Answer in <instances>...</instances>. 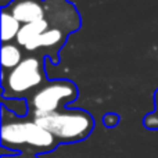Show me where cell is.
Listing matches in <instances>:
<instances>
[{"label": "cell", "instance_id": "6da1fadb", "mask_svg": "<svg viewBox=\"0 0 158 158\" xmlns=\"http://www.w3.org/2000/svg\"><path fill=\"white\" fill-rule=\"evenodd\" d=\"M60 142L42 128L32 117H18L3 104L2 107V147L10 151L47 154L54 151Z\"/></svg>", "mask_w": 158, "mask_h": 158}, {"label": "cell", "instance_id": "7a4b0ae2", "mask_svg": "<svg viewBox=\"0 0 158 158\" xmlns=\"http://www.w3.org/2000/svg\"><path fill=\"white\" fill-rule=\"evenodd\" d=\"M46 82L44 57L38 54H27L17 68L2 75L3 98L29 100Z\"/></svg>", "mask_w": 158, "mask_h": 158}, {"label": "cell", "instance_id": "3957f363", "mask_svg": "<svg viewBox=\"0 0 158 158\" xmlns=\"http://www.w3.org/2000/svg\"><path fill=\"white\" fill-rule=\"evenodd\" d=\"M33 119L49 131L60 144L82 142L89 137L94 129L93 115L82 108H63Z\"/></svg>", "mask_w": 158, "mask_h": 158}, {"label": "cell", "instance_id": "277c9868", "mask_svg": "<svg viewBox=\"0 0 158 158\" xmlns=\"http://www.w3.org/2000/svg\"><path fill=\"white\" fill-rule=\"evenodd\" d=\"M78 87L68 79H56L47 81L29 100L28 103V115L38 118L52 112L65 108V104L72 103L78 98Z\"/></svg>", "mask_w": 158, "mask_h": 158}, {"label": "cell", "instance_id": "5b68a950", "mask_svg": "<svg viewBox=\"0 0 158 158\" xmlns=\"http://www.w3.org/2000/svg\"><path fill=\"white\" fill-rule=\"evenodd\" d=\"M44 19L49 28H57L67 33H74L81 28V14L74 3L68 0H43Z\"/></svg>", "mask_w": 158, "mask_h": 158}, {"label": "cell", "instance_id": "8992f818", "mask_svg": "<svg viewBox=\"0 0 158 158\" xmlns=\"http://www.w3.org/2000/svg\"><path fill=\"white\" fill-rule=\"evenodd\" d=\"M69 33L64 32L57 28H49L44 31L42 35H39L36 39L27 44L24 47V52L27 54H38L42 57H49L54 64H58L60 61V53L61 47L65 44Z\"/></svg>", "mask_w": 158, "mask_h": 158}, {"label": "cell", "instance_id": "52a82bcc", "mask_svg": "<svg viewBox=\"0 0 158 158\" xmlns=\"http://www.w3.org/2000/svg\"><path fill=\"white\" fill-rule=\"evenodd\" d=\"M3 8H6L22 25L44 19L43 0H14L7 7Z\"/></svg>", "mask_w": 158, "mask_h": 158}, {"label": "cell", "instance_id": "ba28073f", "mask_svg": "<svg viewBox=\"0 0 158 158\" xmlns=\"http://www.w3.org/2000/svg\"><path fill=\"white\" fill-rule=\"evenodd\" d=\"M27 53L18 46L15 42L13 43H2V75L8 74L22 63Z\"/></svg>", "mask_w": 158, "mask_h": 158}, {"label": "cell", "instance_id": "9c48e42d", "mask_svg": "<svg viewBox=\"0 0 158 158\" xmlns=\"http://www.w3.org/2000/svg\"><path fill=\"white\" fill-rule=\"evenodd\" d=\"M47 29H49V24H47L46 19L22 25L21 31H19L18 36H17V39H15V43L18 44L21 49H24L29 42H32L33 39H36L39 35H42V33Z\"/></svg>", "mask_w": 158, "mask_h": 158}, {"label": "cell", "instance_id": "30bf717a", "mask_svg": "<svg viewBox=\"0 0 158 158\" xmlns=\"http://www.w3.org/2000/svg\"><path fill=\"white\" fill-rule=\"evenodd\" d=\"M22 24L15 19L6 8H2V42L3 43H13L15 42Z\"/></svg>", "mask_w": 158, "mask_h": 158}, {"label": "cell", "instance_id": "8fae6325", "mask_svg": "<svg viewBox=\"0 0 158 158\" xmlns=\"http://www.w3.org/2000/svg\"><path fill=\"white\" fill-rule=\"evenodd\" d=\"M143 123H144V126L147 129H150V131H157L158 129V115L156 112H150V114H147L144 117Z\"/></svg>", "mask_w": 158, "mask_h": 158}, {"label": "cell", "instance_id": "7c38bea8", "mask_svg": "<svg viewBox=\"0 0 158 158\" xmlns=\"http://www.w3.org/2000/svg\"><path fill=\"white\" fill-rule=\"evenodd\" d=\"M103 122L107 128H114V126L118 125L119 122V117L117 114H106L103 118Z\"/></svg>", "mask_w": 158, "mask_h": 158}, {"label": "cell", "instance_id": "4fadbf2b", "mask_svg": "<svg viewBox=\"0 0 158 158\" xmlns=\"http://www.w3.org/2000/svg\"><path fill=\"white\" fill-rule=\"evenodd\" d=\"M2 158H39L35 154L29 153H18V154H8V156H2Z\"/></svg>", "mask_w": 158, "mask_h": 158}, {"label": "cell", "instance_id": "5bb4252c", "mask_svg": "<svg viewBox=\"0 0 158 158\" xmlns=\"http://www.w3.org/2000/svg\"><path fill=\"white\" fill-rule=\"evenodd\" d=\"M154 106H156V114L158 115V89L156 90V93H154Z\"/></svg>", "mask_w": 158, "mask_h": 158}]
</instances>
